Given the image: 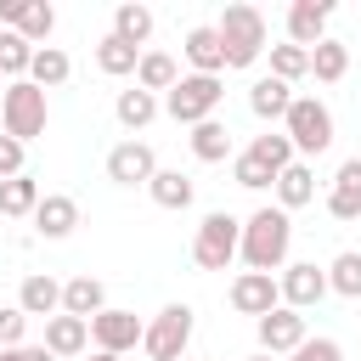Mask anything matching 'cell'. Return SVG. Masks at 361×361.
<instances>
[{"mask_svg":"<svg viewBox=\"0 0 361 361\" xmlns=\"http://www.w3.org/2000/svg\"><path fill=\"white\" fill-rule=\"evenodd\" d=\"M135 62H141V51H135V45H124V39H113V34H102V39H96V68H102L107 79H130V73H135Z\"/></svg>","mask_w":361,"mask_h":361,"instance_id":"1f68e13d","label":"cell"},{"mask_svg":"<svg viewBox=\"0 0 361 361\" xmlns=\"http://www.w3.org/2000/svg\"><path fill=\"white\" fill-rule=\"evenodd\" d=\"M237 237H243V220L231 209H209L192 231V265L197 271H226L237 259Z\"/></svg>","mask_w":361,"mask_h":361,"instance_id":"8992f818","label":"cell"},{"mask_svg":"<svg viewBox=\"0 0 361 361\" xmlns=\"http://www.w3.org/2000/svg\"><path fill=\"white\" fill-rule=\"evenodd\" d=\"M28 338V316L17 305H0V350H17Z\"/></svg>","mask_w":361,"mask_h":361,"instance_id":"8d00e7d4","label":"cell"},{"mask_svg":"<svg viewBox=\"0 0 361 361\" xmlns=\"http://www.w3.org/2000/svg\"><path fill=\"white\" fill-rule=\"evenodd\" d=\"M175 79H180V62H175L169 51H141V62H135V90L164 96V90H175Z\"/></svg>","mask_w":361,"mask_h":361,"instance_id":"cb8c5ba5","label":"cell"},{"mask_svg":"<svg viewBox=\"0 0 361 361\" xmlns=\"http://www.w3.org/2000/svg\"><path fill=\"white\" fill-rule=\"evenodd\" d=\"M271 192H276V209H282V214H293V209L316 203V169H310L305 158H293V164L271 180Z\"/></svg>","mask_w":361,"mask_h":361,"instance_id":"ac0fdd59","label":"cell"},{"mask_svg":"<svg viewBox=\"0 0 361 361\" xmlns=\"http://www.w3.org/2000/svg\"><path fill=\"white\" fill-rule=\"evenodd\" d=\"M344 73H350V45H344V39L327 34L322 45H310V79H316V85H338Z\"/></svg>","mask_w":361,"mask_h":361,"instance_id":"83f0119b","label":"cell"},{"mask_svg":"<svg viewBox=\"0 0 361 361\" xmlns=\"http://www.w3.org/2000/svg\"><path fill=\"white\" fill-rule=\"evenodd\" d=\"M152 175H158V152H152L147 141L130 135V141H118V147L107 152V180H113V186H147Z\"/></svg>","mask_w":361,"mask_h":361,"instance_id":"7c38bea8","label":"cell"},{"mask_svg":"<svg viewBox=\"0 0 361 361\" xmlns=\"http://www.w3.org/2000/svg\"><path fill=\"white\" fill-rule=\"evenodd\" d=\"M158 113H164V102H158V96H147V90H135V85H130V90H118V102H113V118H118L124 130H147Z\"/></svg>","mask_w":361,"mask_h":361,"instance_id":"f546056e","label":"cell"},{"mask_svg":"<svg viewBox=\"0 0 361 361\" xmlns=\"http://www.w3.org/2000/svg\"><path fill=\"white\" fill-rule=\"evenodd\" d=\"M28 62H34V45L23 34H11V28H0V79L6 85L11 79H28Z\"/></svg>","mask_w":361,"mask_h":361,"instance_id":"836d02e7","label":"cell"},{"mask_svg":"<svg viewBox=\"0 0 361 361\" xmlns=\"http://www.w3.org/2000/svg\"><path fill=\"white\" fill-rule=\"evenodd\" d=\"M282 135L293 141V158L310 164L316 152L333 147V107H327L322 96H293L288 113H282Z\"/></svg>","mask_w":361,"mask_h":361,"instance_id":"3957f363","label":"cell"},{"mask_svg":"<svg viewBox=\"0 0 361 361\" xmlns=\"http://www.w3.org/2000/svg\"><path fill=\"white\" fill-rule=\"evenodd\" d=\"M0 90H6V79H0Z\"/></svg>","mask_w":361,"mask_h":361,"instance_id":"ee69618b","label":"cell"},{"mask_svg":"<svg viewBox=\"0 0 361 361\" xmlns=\"http://www.w3.org/2000/svg\"><path fill=\"white\" fill-rule=\"evenodd\" d=\"M271 79H282V85H299V79H310V51H299V45H271Z\"/></svg>","mask_w":361,"mask_h":361,"instance_id":"e575fe53","label":"cell"},{"mask_svg":"<svg viewBox=\"0 0 361 361\" xmlns=\"http://www.w3.org/2000/svg\"><path fill=\"white\" fill-rule=\"evenodd\" d=\"M243 152H254V158H259V164H265L271 175H282V169L293 164V141H288L282 130H265V135H254V141H248Z\"/></svg>","mask_w":361,"mask_h":361,"instance_id":"d6a6232c","label":"cell"},{"mask_svg":"<svg viewBox=\"0 0 361 361\" xmlns=\"http://www.w3.org/2000/svg\"><path fill=\"white\" fill-rule=\"evenodd\" d=\"M147 197L158 203V209H192V197H197V180L192 175H180V169H158L152 180H147Z\"/></svg>","mask_w":361,"mask_h":361,"instance_id":"484cf974","label":"cell"},{"mask_svg":"<svg viewBox=\"0 0 361 361\" xmlns=\"http://www.w3.org/2000/svg\"><path fill=\"white\" fill-rule=\"evenodd\" d=\"M45 124H51V102H45V90L39 85H28V79H11L6 90H0V130L11 135V141H34V135H45Z\"/></svg>","mask_w":361,"mask_h":361,"instance_id":"5b68a950","label":"cell"},{"mask_svg":"<svg viewBox=\"0 0 361 361\" xmlns=\"http://www.w3.org/2000/svg\"><path fill=\"white\" fill-rule=\"evenodd\" d=\"M214 34H220V51H226V68H254L265 51H271V23L259 6H226L214 17Z\"/></svg>","mask_w":361,"mask_h":361,"instance_id":"7a4b0ae2","label":"cell"},{"mask_svg":"<svg viewBox=\"0 0 361 361\" xmlns=\"http://www.w3.org/2000/svg\"><path fill=\"white\" fill-rule=\"evenodd\" d=\"M34 361H56V355H51V350H45V344H34Z\"/></svg>","mask_w":361,"mask_h":361,"instance_id":"60d3db41","label":"cell"},{"mask_svg":"<svg viewBox=\"0 0 361 361\" xmlns=\"http://www.w3.org/2000/svg\"><path fill=\"white\" fill-rule=\"evenodd\" d=\"M192 327H197V310H192V305H164V310L141 327V355H147V361H186Z\"/></svg>","mask_w":361,"mask_h":361,"instance_id":"52a82bcc","label":"cell"},{"mask_svg":"<svg viewBox=\"0 0 361 361\" xmlns=\"http://www.w3.org/2000/svg\"><path fill=\"white\" fill-rule=\"evenodd\" d=\"M186 361H192V355H186Z\"/></svg>","mask_w":361,"mask_h":361,"instance_id":"f6af8a7d","label":"cell"},{"mask_svg":"<svg viewBox=\"0 0 361 361\" xmlns=\"http://www.w3.org/2000/svg\"><path fill=\"white\" fill-rule=\"evenodd\" d=\"M158 102H164V113H169L175 124L192 130V124H203V118L220 113V102H226V79H214V73H180L175 90H164Z\"/></svg>","mask_w":361,"mask_h":361,"instance_id":"277c9868","label":"cell"},{"mask_svg":"<svg viewBox=\"0 0 361 361\" xmlns=\"http://www.w3.org/2000/svg\"><path fill=\"white\" fill-rule=\"evenodd\" d=\"M68 73H73V62H68V51H62V45H39V51H34V62H28V85H39V90L68 85Z\"/></svg>","mask_w":361,"mask_h":361,"instance_id":"f1b7e54d","label":"cell"},{"mask_svg":"<svg viewBox=\"0 0 361 361\" xmlns=\"http://www.w3.org/2000/svg\"><path fill=\"white\" fill-rule=\"evenodd\" d=\"M90 361H124V355H107V350H90Z\"/></svg>","mask_w":361,"mask_h":361,"instance_id":"b9f144b4","label":"cell"},{"mask_svg":"<svg viewBox=\"0 0 361 361\" xmlns=\"http://www.w3.org/2000/svg\"><path fill=\"white\" fill-rule=\"evenodd\" d=\"M226 299H231V310L237 316H265V310H276L282 305V293H276V276H265V271H237L231 276V288H226Z\"/></svg>","mask_w":361,"mask_h":361,"instance_id":"4fadbf2b","label":"cell"},{"mask_svg":"<svg viewBox=\"0 0 361 361\" xmlns=\"http://www.w3.org/2000/svg\"><path fill=\"white\" fill-rule=\"evenodd\" d=\"M152 28H158V17H152V6H141V0H124L118 11H113V39H124V45H135V51H147V39H152Z\"/></svg>","mask_w":361,"mask_h":361,"instance_id":"603a6c76","label":"cell"},{"mask_svg":"<svg viewBox=\"0 0 361 361\" xmlns=\"http://www.w3.org/2000/svg\"><path fill=\"white\" fill-rule=\"evenodd\" d=\"M254 333H259V350L265 355H293L305 338H310V327H305V316L299 310H288V305H276V310H265L259 322H254Z\"/></svg>","mask_w":361,"mask_h":361,"instance_id":"8fae6325","label":"cell"},{"mask_svg":"<svg viewBox=\"0 0 361 361\" xmlns=\"http://www.w3.org/2000/svg\"><path fill=\"white\" fill-rule=\"evenodd\" d=\"M180 56H186V68H192V73H214V79H226V51H220V34H214V23H197V28H186V39H180Z\"/></svg>","mask_w":361,"mask_h":361,"instance_id":"9a60e30c","label":"cell"},{"mask_svg":"<svg viewBox=\"0 0 361 361\" xmlns=\"http://www.w3.org/2000/svg\"><path fill=\"white\" fill-rule=\"evenodd\" d=\"M231 180H237L243 192H271V180H276V175H271L254 152H231Z\"/></svg>","mask_w":361,"mask_h":361,"instance_id":"d590c367","label":"cell"},{"mask_svg":"<svg viewBox=\"0 0 361 361\" xmlns=\"http://www.w3.org/2000/svg\"><path fill=\"white\" fill-rule=\"evenodd\" d=\"M192 158L197 164H226L231 152H237V141H231V130L220 124V118H203V124H192Z\"/></svg>","mask_w":361,"mask_h":361,"instance_id":"d4e9b609","label":"cell"},{"mask_svg":"<svg viewBox=\"0 0 361 361\" xmlns=\"http://www.w3.org/2000/svg\"><path fill=\"white\" fill-rule=\"evenodd\" d=\"M96 310H107V288H102V276H68L62 282V316H79V322H90Z\"/></svg>","mask_w":361,"mask_h":361,"instance_id":"44dd1931","label":"cell"},{"mask_svg":"<svg viewBox=\"0 0 361 361\" xmlns=\"http://www.w3.org/2000/svg\"><path fill=\"white\" fill-rule=\"evenodd\" d=\"M73 226H79V203L68 192H45L39 209H34V231L51 237V243H62V237H73Z\"/></svg>","mask_w":361,"mask_h":361,"instance_id":"d6986e66","label":"cell"},{"mask_svg":"<svg viewBox=\"0 0 361 361\" xmlns=\"http://www.w3.org/2000/svg\"><path fill=\"white\" fill-rule=\"evenodd\" d=\"M39 180L23 169V175H11V180H0V214L6 220H34V209H39Z\"/></svg>","mask_w":361,"mask_h":361,"instance_id":"4316f807","label":"cell"},{"mask_svg":"<svg viewBox=\"0 0 361 361\" xmlns=\"http://www.w3.org/2000/svg\"><path fill=\"white\" fill-rule=\"evenodd\" d=\"M45 350H51L56 361L85 355V350H90V322H79V316H51V322H45Z\"/></svg>","mask_w":361,"mask_h":361,"instance_id":"7402d4cb","label":"cell"},{"mask_svg":"<svg viewBox=\"0 0 361 361\" xmlns=\"http://www.w3.org/2000/svg\"><path fill=\"white\" fill-rule=\"evenodd\" d=\"M276 293H282V305L288 310H316L322 299H327V271L316 265V259H288L282 271H276Z\"/></svg>","mask_w":361,"mask_h":361,"instance_id":"ba28073f","label":"cell"},{"mask_svg":"<svg viewBox=\"0 0 361 361\" xmlns=\"http://www.w3.org/2000/svg\"><path fill=\"white\" fill-rule=\"evenodd\" d=\"M0 28L23 34L34 51L51 45V28H56V6L51 0H0Z\"/></svg>","mask_w":361,"mask_h":361,"instance_id":"30bf717a","label":"cell"},{"mask_svg":"<svg viewBox=\"0 0 361 361\" xmlns=\"http://www.w3.org/2000/svg\"><path fill=\"white\" fill-rule=\"evenodd\" d=\"M243 361H276V355H265V350H254V355H243Z\"/></svg>","mask_w":361,"mask_h":361,"instance_id":"7bdbcfd3","label":"cell"},{"mask_svg":"<svg viewBox=\"0 0 361 361\" xmlns=\"http://www.w3.org/2000/svg\"><path fill=\"white\" fill-rule=\"evenodd\" d=\"M293 96H299L293 85H282V79L259 73V79L248 85V113H254L259 124H282V113H288V102H293Z\"/></svg>","mask_w":361,"mask_h":361,"instance_id":"ffe728a7","label":"cell"},{"mask_svg":"<svg viewBox=\"0 0 361 361\" xmlns=\"http://www.w3.org/2000/svg\"><path fill=\"white\" fill-rule=\"evenodd\" d=\"M327 214L344 220V226L361 220V152L338 164V175H333V186H327Z\"/></svg>","mask_w":361,"mask_h":361,"instance_id":"2e32d148","label":"cell"},{"mask_svg":"<svg viewBox=\"0 0 361 361\" xmlns=\"http://www.w3.org/2000/svg\"><path fill=\"white\" fill-rule=\"evenodd\" d=\"M288 248H293V214H282L276 203H259L248 220H243V237H237V259L248 271H265L276 276L288 265Z\"/></svg>","mask_w":361,"mask_h":361,"instance_id":"6da1fadb","label":"cell"},{"mask_svg":"<svg viewBox=\"0 0 361 361\" xmlns=\"http://www.w3.org/2000/svg\"><path fill=\"white\" fill-rule=\"evenodd\" d=\"M141 316L135 310H124V305H107V310H96L90 316V344L96 350H107V355H130L135 344H141Z\"/></svg>","mask_w":361,"mask_h":361,"instance_id":"9c48e42d","label":"cell"},{"mask_svg":"<svg viewBox=\"0 0 361 361\" xmlns=\"http://www.w3.org/2000/svg\"><path fill=\"white\" fill-rule=\"evenodd\" d=\"M0 361H34V344H17V350H0Z\"/></svg>","mask_w":361,"mask_h":361,"instance_id":"ab89813d","label":"cell"},{"mask_svg":"<svg viewBox=\"0 0 361 361\" xmlns=\"http://www.w3.org/2000/svg\"><path fill=\"white\" fill-rule=\"evenodd\" d=\"M288 361H344V350H338V338H327V333H316V338H305Z\"/></svg>","mask_w":361,"mask_h":361,"instance_id":"74e56055","label":"cell"},{"mask_svg":"<svg viewBox=\"0 0 361 361\" xmlns=\"http://www.w3.org/2000/svg\"><path fill=\"white\" fill-rule=\"evenodd\" d=\"M327 17H333V0H293L288 6V45H299V51H310V45H322L327 39Z\"/></svg>","mask_w":361,"mask_h":361,"instance_id":"5bb4252c","label":"cell"},{"mask_svg":"<svg viewBox=\"0 0 361 361\" xmlns=\"http://www.w3.org/2000/svg\"><path fill=\"white\" fill-rule=\"evenodd\" d=\"M17 310L23 316H62V282L51 276V271H28L23 276V288H17Z\"/></svg>","mask_w":361,"mask_h":361,"instance_id":"e0dca14e","label":"cell"},{"mask_svg":"<svg viewBox=\"0 0 361 361\" xmlns=\"http://www.w3.org/2000/svg\"><path fill=\"white\" fill-rule=\"evenodd\" d=\"M23 141H11L6 130H0V180H11V175H23Z\"/></svg>","mask_w":361,"mask_h":361,"instance_id":"f35d334b","label":"cell"},{"mask_svg":"<svg viewBox=\"0 0 361 361\" xmlns=\"http://www.w3.org/2000/svg\"><path fill=\"white\" fill-rule=\"evenodd\" d=\"M322 271H327V293H338V299H361V248L333 254Z\"/></svg>","mask_w":361,"mask_h":361,"instance_id":"4dcf8cb0","label":"cell"}]
</instances>
